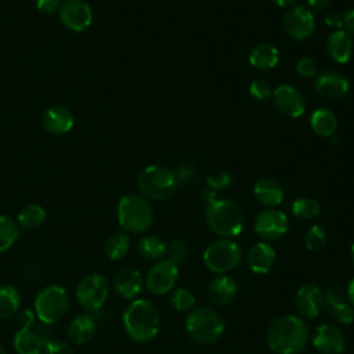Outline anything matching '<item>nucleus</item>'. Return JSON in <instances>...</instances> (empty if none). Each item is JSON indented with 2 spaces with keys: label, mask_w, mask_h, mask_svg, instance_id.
I'll list each match as a JSON object with an SVG mask.
<instances>
[{
  "label": "nucleus",
  "mask_w": 354,
  "mask_h": 354,
  "mask_svg": "<svg viewBox=\"0 0 354 354\" xmlns=\"http://www.w3.org/2000/svg\"><path fill=\"white\" fill-rule=\"evenodd\" d=\"M310 339L307 324L296 315L277 318L267 333V346L274 354H300Z\"/></svg>",
  "instance_id": "1"
},
{
  "label": "nucleus",
  "mask_w": 354,
  "mask_h": 354,
  "mask_svg": "<svg viewBox=\"0 0 354 354\" xmlns=\"http://www.w3.org/2000/svg\"><path fill=\"white\" fill-rule=\"evenodd\" d=\"M122 322L130 339L137 343H147L159 332L160 313L152 301L136 299L126 307Z\"/></svg>",
  "instance_id": "2"
},
{
  "label": "nucleus",
  "mask_w": 354,
  "mask_h": 354,
  "mask_svg": "<svg viewBox=\"0 0 354 354\" xmlns=\"http://www.w3.org/2000/svg\"><path fill=\"white\" fill-rule=\"evenodd\" d=\"M205 220L216 235L228 239L239 235L245 224L242 209L234 201L220 198L206 205Z\"/></svg>",
  "instance_id": "3"
},
{
  "label": "nucleus",
  "mask_w": 354,
  "mask_h": 354,
  "mask_svg": "<svg viewBox=\"0 0 354 354\" xmlns=\"http://www.w3.org/2000/svg\"><path fill=\"white\" fill-rule=\"evenodd\" d=\"M118 221L126 232H145L153 221V209L145 198L126 194L118 203Z\"/></svg>",
  "instance_id": "4"
},
{
  "label": "nucleus",
  "mask_w": 354,
  "mask_h": 354,
  "mask_svg": "<svg viewBox=\"0 0 354 354\" xmlns=\"http://www.w3.org/2000/svg\"><path fill=\"white\" fill-rule=\"evenodd\" d=\"M188 336L199 344H212L224 333L225 324L223 317L209 307H196L185 318Z\"/></svg>",
  "instance_id": "5"
},
{
  "label": "nucleus",
  "mask_w": 354,
  "mask_h": 354,
  "mask_svg": "<svg viewBox=\"0 0 354 354\" xmlns=\"http://www.w3.org/2000/svg\"><path fill=\"white\" fill-rule=\"evenodd\" d=\"M177 178L174 171L162 165H151L144 167L138 177L137 185L140 192L149 199L163 201L170 198L177 189Z\"/></svg>",
  "instance_id": "6"
},
{
  "label": "nucleus",
  "mask_w": 354,
  "mask_h": 354,
  "mask_svg": "<svg viewBox=\"0 0 354 354\" xmlns=\"http://www.w3.org/2000/svg\"><path fill=\"white\" fill-rule=\"evenodd\" d=\"M68 307L69 297L66 290L59 285H48L36 295L33 311L41 324L53 325L65 317Z\"/></svg>",
  "instance_id": "7"
},
{
  "label": "nucleus",
  "mask_w": 354,
  "mask_h": 354,
  "mask_svg": "<svg viewBox=\"0 0 354 354\" xmlns=\"http://www.w3.org/2000/svg\"><path fill=\"white\" fill-rule=\"evenodd\" d=\"M241 260L242 250L239 245L228 238L210 242L203 252L205 266L216 274H225L236 268Z\"/></svg>",
  "instance_id": "8"
},
{
  "label": "nucleus",
  "mask_w": 354,
  "mask_h": 354,
  "mask_svg": "<svg viewBox=\"0 0 354 354\" xmlns=\"http://www.w3.org/2000/svg\"><path fill=\"white\" fill-rule=\"evenodd\" d=\"M108 293H109V283L106 278L97 272L83 277L79 281L75 292L79 304L87 313L100 310L105 304L108 299Z\"/></svg>",
  "instance_id": "9"
},
{
  "label": "nucleus",
  "mask_w": 354,
  "mask_h": 354,
  "mask_svg": "<svg viewBox=\"0 0 354 354\" xmlns=\"http://www.w3.org/2000/svg\"><path fill=\"white\" fill-rule=\"evenodd\" d=\"M178 279L177 264L169 259L156 261L145 275V285L153 295L162 296L169 293Z\"/></svg>",
  "instance_id": "10"
},
{
  "label": "nucleus",
  "mask_w": 354,
  "mask_h": 354,
  "mask_svg": "<svg viewBox=\"0 0 354 354\" xmlns=\"http://www.w3.org/2000/svg\"><path fill=\"white\" fill-rule=\"evenodd\" d=\"M282 25L285 32L296 40L308 39L315 29V21L313 11L304 6H292L286 10Z\"/></svg>",
  "instance_id": "11"
},
{
  "label": "nucleus",
  "mask_w": 354,
  "mask_h": 354,
  "mask_svg": "<svg viewBox=\"0 0 354 354\" xmlns=\"http://www.w3.org/2000/svg\"><path fill=\"white\" fill-rule=\"evenodd\" d=\"M61 24L72 32H83L93 22V11L84 0H65L59 7Z\"/></svg>",
  "instance_id": "12"
},
{
  "label": "nucleus",
  "mask_w": 354,
  "mask_h": 354,
  "mask_svg": "<svg viewBox=\"0 0 354 354\" xmlns=\"http://www.w3.org/2000/svg\"><path fill=\"white\" fill-rule=\"evenodd\" d=\"M288 227V217L279 209H266L260 212L254 218V231L264 241L279 239L286 234Z\"/></svg>",
  "instance_id": "13"
},
{
  "label": "nucleus",
  "mask_w": 354,
  "mask_h": 354,
  "mask_svg": "<svg viewBox=\"0 0 354 354\" xmlns=\"http://www.w3.org/2000/svg\"><path fill=\"white\" fill-rule=\"evenodd\" d=\"M314 348L321 354H343L346 350V336L335 325L321 324L311 336Z\"/></svg>",
  "instance_id": "14"
},
{
  "label": "nucleus",
  "mask_w": 354,
  "mask_h": 354,
  "mask_svg": "<svg viewBox=\"0 0 354 354\" xmlns=\"http://www.w3.org/2000/svg\"><path fill=\"white\" fill-rule=\"evenodd\" d=\"M272 101L277 109L288 118H300L306 109L304 98L297 88L289 84H281L272 91Z\"/></svg>",
  "instance_id": "15"
},
{
  "label": "nucleus",
  "mask_w": 354,
  "mask_h": 354,
  "mask_svg": "<svg viewBox=\"0 0 354 354\" xmlns=\"http://www.w3.org/2000/svg\"><path fill=\"white\" fill-rule=\"evenodd\" d=\"M324 303L325 293L319 286L314 283H306L300 286L295 297L296 310L304 318H315L324 308Z\"/></svg>",
  "instance_id": "16"
},
{
  "label": "nucleus",
  "mask_w": 354,
  "mask_h": 354,
  "mask_svg": "<svg viewBox=\"0 0 354 354\" xmlns=\"http://www.w3.org/2000/svg\"><path fill=\"white\" fill-rule=\"evenodd\" d=\"M314 87L317 93L328 100L343 98L348 91V80L335 71H324L315 76Z\"/></svg>",
  "instance_id": "17"
},
{
  "label": "nucleus",
  "mask_w": 354,
  "mask_h": 354,
  "mask_svg": "<svg viewBox=\"0 0 354 354\" xmlns=\"http://www.w3.org/2000/svg\"><path fill=\"white\" fill-rule=\"evenodd\" d=\"M144 286V278L141 272L134 267L120 268L113 278V289L124 300L136 299Z\"/></svg>",
  "instance_id": "18"
},
{
  "label": "nucleus",
  "mask_w": 354,
  "mask_h": 354,
  "mask_svg": "<svg viewBox=\"0 0 354 354\" xmlns=\"http://www.w3.org/2000/svg\"><path fill=\"white\" fill-rule=\"evenodd\" d=\"M236 293L238 285L235 279L224 274L214 277L206 286V296L216 306L230 304L236 297Z\"/></svg>",
  "instance_id": "19"
},
{
  "label": "nucleus",
  "mask_w": 354,
  "mask_h": 354,
  "mask_svg": "<svg viewBox=\"0 0 354 354\" xmlns=\"http://www.w3.org/2000/svg\"><path fill=\"white\" fill-rule=\"evenodd\" d=\"M41 123L48 133L59 136L71 131L75 124V118L66 106L54 105L43 113Z\"/></svg>",
  "instance_id": "20"
},
{
  "label": "nucleus",
  "mask_w": 354,
  "mask_h": 354,
  "mask_svg": "<svg viewBox=\"0 0 354 354\" xmlns=\"http://www.w3.org/2000/svg\"><path fill=\"white\" fill-rule=\"evenodd\" d=\"M97 330V321L90 313H82L72 318L68 325V339L76 346L88 343Z\"/></svg>",
  "instance_id": "21"
},
{
  "label": "nucleus",
  "mask_w": 354,
  "mask_h": 354,
  "mask_svg": "<svg viewBox=\"0 0 354 354\" xmlns=\"http://www.w3.org/2000/svg\"><path fill=\"white\" fill-rule=\"evenodd\" d=\"M353 47L351 35L344 29L332 32L326 39V53L330 59L337 64H346L351 58Z\"/></svg>",
  "instance_id": "22"
},
{
  "label": "nucleus",
  "mask_w": 354,
  "mask_h": 354,
  "mask_svg": "<svg viewBox=\"0 0 354 354\" xmlns=\"http://www.w3.org/2000/svg\"><path fill=\"white\" fill-rule=\"evenodd\" d=\"M324 307L339 324H351L354 321V307L340 290L328 289L325 292Z\"/></svg>",
  "instance_id": "23"
},
{
  "label": "nucleus",
  "mask_w": 354,
  "mask_h": 354,
  "mask_svg": "<svg viewBox=\"0 0 354 354\" xmlns=\"http://www.w3.org/2000/svg\"><path fill=\"white\" fill-rule=\"evenodd\" d=\"M46 343L44 336L33 326L19 328L14 335V348L17 354H41Z\"/></svg>",
  "instance_id": "24"
},
{
  "label": "nucleus",
  "mask_w": 354,
  "mask_h": 354,
  "mask_svg": "<svg viewBox=\"0 0 354 354\" xmlns=\"http://www.w3.org/2000/svg\"><path fill=\"white\" fill-rule=\"evenodd\" d=\"M253 195L259 203L268 209L278 206L283 201V189L281 184L271 177L257 180L253 187Z\"/></svg>",
  "instance_id": "25"
},
{
  "label": "nucleus",
  "mask_w": 354,
  "mask_h": 354,
  "mask_svg": "<svg viewBox=\"0 0 354 354\" xmlns=\"http://www.w3.org/2000/svg\"><path fill=\"white\" fill-rule=\"evenodd\" d=\"M275 259V250L267 242L254 243L248 254L249 267L256 274H267L274 267Z\"/></svg>",
  "instance_id": "26"
},
{
  "label": "nucleus",
  "mask_w": 354,
  "mask_h": 354,
  "mask_svg": "<svg viewBox=\"0 0 354 354\" xmlns=\"http://www.w3.org/2000/svg\"><path fill=\"white\" fill-rule=\"evenodd\" d=\"M279 53L275 46L270 43L256 44L249 54V62L256 69H271L278 64Z\"/></svg>",
  "instance_id": "27"
},
{
  "label": "nucleus",
  "mask_w": 354,
  "mask_h": 354,
  "mask_svg": "<svg viewBox=\"0 0 354 354\" xmlns=\"http://www.w3.org/2000/svg\"><path fill=\"white\" fill-rule=\"evenodd\" d=\"M310 126L319 137H332L337 129V119L335 113L326 108L315 109L310 118Z\"/></svg>",
  "instance_id": "28"
},
{
  "label": "nucleus",
  "mask_w": 354,
  "mask_h": 354,
  "mask_svg": "<svg viewBox=\"0 0 354 354\" xmlns=\"http://www.w3.org/2000/svg\"><path fill=\"white\" fill-rule=\"evenodd\" d=\"M167 243L156 235H144L137 242V250L141 257L152 261H159L166 256Z\"/></svg>",
  "instance_id": "29"
},
{
  "label": "nucleus",
  "mask_w": 354,
  "mask_h": 354,
  "mask_svg": "<svg viewBox=\"0 0 354 354\" xmlns=\"http://www.w3.org/2000/svg\"><path fill=\"white\" fill-rule=\"evenodd\" d=\"M21 307V293L12 285H0V319L12 317Z\"/></svg>",
  "instance_id": "30"
},
{
  "label": "nucleus",
  "mask_w": 354,
  "mask_h": 354,
  "mask_svg": "<svg viewBox=\"0 0 354 354\" xmlns=\"http://www.w3.org/2000/svg\"><path fill=\"white\" fill-rule=\"evenodd\" d=\"M104 250L108 259L111 260H122L123 257H126V254L130 250V238L127 234L124 232H115L112 234L105 245H104Z\"/></svg>",
  "instance_id": "31"
},
{
  "label": "nucleus",
  "mask_w": 354,
  "mask_h": 354,
  "mask_svg": "<svg viewBox=\"0 0 354 354\" xmlns=\"http://www.w3.org/2000/svg\"><path fill=\"white\" fill-rule=\"evenodd\" d=\"M46 220V210L36 203L26 205L21 209L17 217V223L19 227L26 230H33L40 227Z\"/></svg>",
  "instance_id": "32"
},
{
  "label": "nucleus",
  "mask_w": 354,
  "mask_h": 354,
  "mask_svg": "<svg viewBox=\"0 0 354 354\" xmlns=\"http://www.w3.org/2000/svg\"><path fill=\"white\" fill-rule=\"evenodd\" d=\"M19 235L18 224L8 216L0 214V253L8 250Z\"/></svg>",
  "instance_id": "33"
},
{
  "label": "nucleus",
  "mask_w": 354,
  "mask_h": 354,
  "mask_svg": "<svg viewBox=\"0 0 354 354\" xmlns=\"http://www.w3.org/2000/svg\"><path fill=\"white\" fill-rule=\"evenodd\" d=\"M293 216L301 220H311L319 216L321 206L315 199L311 198H297L290 207Z\"/></svg>",
  "instance_id": "34"
},
{
  "label": "nucleus",
  "mask_w": 354,
  "mask_h": 354,
  "mask_svg": "<svg viewBox=\"0 0 354 354\" xmlns=\"http://www.w3.org/2000/svg\"><path fill=\"white\" fill-rule=\"evenodd\" d=\"M170 304L176 311H188L195 304V296L185 288H178L170 295Z\"/></svg>",
  "instance_id": "35"
},
{
  "label": "nucleus",
  "mask_w": 354,
  "mask_h": 354,
  "mask_svg": "<svg viewBox=\"0 0 354 354\" xmlns=\"http://www.w3.org/2000/svg\"><path fill=\"white\" fill-rule=\"evenodd\" d=\"M326 241H328L326 232H325V230H324L321 225H318V224L311 225V227L308 228V231L306 232V235H304V245H306V248H307L308 250H311V252L321 250V249L326 245Z\"/></svg>",
  "instance_id": "36"
},
{
  "label": "nucleus",
  "mask_w": 354,
  "mask_h": 354,
  "mask_svg": "<svg viewBox=\"0 0 354 354\" xmlns=\"http://www.w3.org/2000/svg\"><path fill=\"white\" fill-rule=\"evenodd\" d=\"M188 254H189V249L184 241L176 239V241H171L170 243H167V246H166L167 259L176 264L184 261L188 257Z\"/></svg>",
  "instance_id": "37"
},
{
  "label": "nucleus",
  "mask_w": 354,
  "mask_h": 354,
  "mask_svg": "<svg viewBox=\"0 0 354 354\" xmlns=\"http://www.w3.org/2000/svg\"><path fill=\"white\" fill-rule=\"evenodd\" d=\"M272 91H274V88L264 79H257V80L252 82V84L249 87V94L253 98L260 100V101H264V100H268L270 97H272Z\"/></svg>",
  "instance_id": "38"
},
{
  "label": "nucleus",
  "mask_w": 354,
  "mask_h": 354,
  "mask_svg": "<svg viewBox=\"0 0 354 354\" xmlns=\"http://www.w3.org/2000/svg\"><path fill=\"white\" fill-rule=\"evenodd\" d=\"M296 72L304 79H313L317 76V65L313 58L301 57L296 64Z\"/></svg>",
  "instance_id": "39"
},
{
  "label": "nucleus",
  "mask_w": 354,
  "mask_h": 354,
  "mask_svg": "<svg viewBox=\"0 0 354 354\" xmlns=\"http://www.w3.org/2000/svg\"><path fill=\"white\" fill-rule=\"evenodd\" d=\"M41 354H75V350L64 340H47Z\"/></svg>",
  "instance_id": "40"
},
{
  "label": "nucleus",
  "mask_w": 354,
  "mask_h": 354,
  "mask_svg": "<svg viewBox=\"0 0 354 354\" xmlns=\"http://www.w3.org/2000/svg\"><path fill=\"white\" fill-rule=\"evenodd\" d=\"M231 181H232V177L227 171L213 173L207 177V185H209V188H212L214 191L227 188L231 184Z\"/></svg>",
  "instance_id": "41"
},
{
  "label": "nucleus",
  "mask_w": 354,
  "mask_h": 354,
  "mask_svg": "<svg viewBox=\"0 0 354 354\" xmlns=\"http://www.w3.org/2000/svg\"><path fill=\"white\" fill-rule=\"evenodd\" d=\"M324 22L329 28H332L335 30H339L344 26V15L337 12V11H329V12H326V15L324 18Z\"/></svg>",
  "instance_id": "42"
},
{
  "label": "nucleus",
  "mask_w": 354,
  "mask_h": 354,
  "mask_svg": "<svg viewBox=\"0 0 354 354\" xmlns=\"http://www.w3.org/2000/svg\"><path fill=\"white\" fill-rule=\"evenodd\" d=\"M174 174H176V178H177V181L180 183H189L191 180H194L195 177H196V171H195V167L194 166H191V165H183V166H180L176 171H174Z\"/></svg>",
  "instance_id": "43"
},
{
  "label": "nucleus",
  "mask_w": 354,
  "mask_h": 354,
  "mask_svg": "<svg viewBox=\"0 0 354 354\" xmlns=\"http://www.w3.org/2000/svg\"><path fill=\"white\" fill-rule=\"evenodd\" d=\"M36 7L41 14H54L61 7V0H36Z\"/></svg>",
  "instance_id": "44"
},
{
  "label": "nucleus",
  "mask_w": 354,
  "mask_h": 354,
  "mask_svg": "<svg viewBox=\"0 0 354 354\" xmlns=\"http://www.w3.org/2000/svg\"><path fill=\"white\" fill-rule=\"evenodd\" d=\"M36 314L33 310L30 308H24L22 311H19L18 314V326L19 328H30L35 325L36 321Z\"/></svg>",
  "instance_id": "45"
},
{
  "label": "nucleus",
  "mask_w": 354,
  "mask_h": 354,
  "mask_svg": "<svg viewBox=\"0 0 354 354\" xmlns=\"http://www.w3.org/2000/svg\"><path fill=\"white\" fill-rule=\"evenodd\" d=\"M344 30L350 35H354V8L344 14Z\"/></svg>",
  "instance_id": "46"
},
{
  "label": "nucleus",
  "mask_w": 354,
  "mask_h": 354,
  "mask_svg": "<svg viewBox=\"0 0 354 354\" xmlns=\"http://www.w3.org/2000/svg\"><path fill=\"white\" fill-rule=\"evenodd\" d=\"M307 4L310 7V10L324 11L330 6V0H307Z\"/></svg>",
  "instance_id": "47"
},
{
  "label": "nucleus",
  "mask_w": 354,
  "mask_h": 354,
  "mask_svg": "<svg viewBox=\"0 0 354 354\" xmlns=\"http://www.w3.org/2000/svg\"><path fill=\"white\" fill-rule=\"evenodd\" d=\"M202 199L206 202V205H209L217 199V192L212 188L205 189V191H202Z\"/></svg>",
  "instance_id": "48"
},
{
  "label": "nucleus",
  "mask_w": 354,
  "mask_h": 354,
  "mask_svg": "<svg viewBox=\"0 0 354 354\" xmlns=\"http://www.w3.org/2000/svg\"><path fill=\"white\" fill-rule=\"evenodd\" d=\"M347 296H348V301L353 304L354 307V278L350 281L348 286H347Z\"/></svg>",
  "instance_id": "49"
},
{
  "label": "nucleus",
  "mask_w": 354,
  "mask_h": 354,
  "mask_svg": "<svg viewBox=\"0 0 354 354\" xmlns=\"http://www.w3.org/2000/svg\"><path fill=\"white\" fill-rule=\"evenodd\" d=\"M274 6H277V7H289V6H292L296 0H270Z\"/></svg>",
  "instance_id": "50"
},
{
  "label": "nucleus",
  "mask_w": 354,
  "mask_h": 354,
  "mask_svg": "<svg viewBox=\"0 0 354 354\" xmlns=\"http://www.w3.org/2000/svg\"><path fill=\"white\" fill-rule=\"evenodd\" d=\"M350 257H351V261L354 264V243L351 245V250H350Z\"/></svg>",
  "instance_id": "51"
},
{
  "label": "nucleus",
  "mask_w": 354,
  "mask_h": 354,
  "mask_svg": "<svg viewBox=\"0 0 354 354\" xmlns=\"http://www.w3.org/2000/svg\"><path fill=\"white\" fill-rule=\"evenodd\" d=\"M0 354H6V348H4V346L0 343Z\"/></svg>",
  "instance_id": "52"
}]
</instances>
